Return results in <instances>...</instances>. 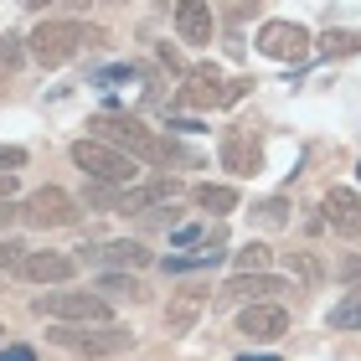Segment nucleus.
I'll return each mask as SVG.
<instances>
[{"label": "nucleus", "instance_id": "obj_1", "mask_svg": "<svg viewBox=\"0 0 361 361\" xmlns=\"http://www.w3.org/2000/svg\"><path fill=\"white\" fill-rule=\"evenodd\" d=\"M93 140L114 145V150H124L129 160H145V166H176V160H191L180 145H171L166 135H155V129H145L135 114H98V119H88Z\"/></svg>", "mask_w": 361, "mask_h": 361}, {"label": "nucleus", "instance_id": "obj_2", "mask_svg": "<svg viewBox=\"0 0 361 361\" xmlns=\"http://www.w3.org/2000/svg\"><path fill=\"white\" fill-rule=\"evenodd\" d=\"M104 42V31L98 26H83V21H42L31 31V57L42 62V68H68V62L83 52V47H98Z\"/></svg>", "mask_w": 361, "mask_h": 361}, {"label": "nucleus", "instance_id": "obj_3", "mask_svg": "<svg viewBox=\"0 0 361 361\" xmlns=\"http://www.w3.org/2000/svg\"><path fill=\"white\" fill-rule=\"evenodd\" d=\"M73 166L83 171L93 186H119V191L140 186V160H129L124 150H114V145L93 140V135L73 145Z\"/></svg>", "mask_w": 361, "mask_h": 361}, {"label": "nucleus", "instance_id": "obj_4", "mask_svg": "<svg viewBox=\"0 0 361 361\" xmlns=\"http://www.w3.org/2000/svg\"><path fill=\"white\" fill-rule=\"evenodd\" d=\"M47 341H52V346H62V351L88 356V361L119 356V351L135 346V336H129L124 325H52V331H47Z\"/></svg>", "mask_w": 361, "mask_h": 361}, {"label": "nucleus", "instance_id": "obj_5", "mask_svg": "<svg viewBox=\"0 0 361 361\" xmlns=\"http://www.w3.org/2000/svg\"><path fill=\"white\" fill-rule=\"evenodd\" d=\"M37 315L57 325H109V300L104 294H42Z\"/></svg>", "mask_w": 361, "mask_h": 361}, {"label": "nucleus", "instance_id": "obj_6", "mask_svg": "<svg viewBox=\"0 0 361 361\" xmlns=\"http://www.w3.org/2000/svg\"><path fill=\"white\" fill-rule=\"evenodd\" d=\"M253 47L264 57H274V62H305L315 42H310V31L300 21H264L258 37H253Z\"/></svg>", "mask_w": 361, "mask_h": 361}, {"label": "nucleus", "instance_id": "obj_7", "mask_svg": "<svg viewBox=\"0 0 361 361\" xmlns=\"http://www.w3.org/2000/svg\"><path fill=\"white\" fill-rule=\"evenodd\" d=\"M21 222H31V227H73L78 202L62 186H42V191H31V202L21 207Z\"/></svg>", "mask_w": 361, "mask_h": 361}, {"label": "nucleus", "instance_id": "obj_8", "mask_svg": "<svg viewBox=\"0 0 361 361\" xmlns=\"http://www.w3.org/2000/svg\"><path fill=\"white\" fill-rule=\"evenodd\" d=\"M180 104L186 109H227V83L217 62H202V68H186V83H180Z\"/></svg>", "mask_w": 361, "mask_h": 361}, {"label": "nucleus", "instance_id": "obj_9", "mask_svg": "<svg viewBox=\"0 0 361 361\" xmlns=\"http://www.w3.org/2000/svg\"><path fill=\"white\" fill-rule=\"evenodd\" d=\"M83 253V264H98V269H109V274H129V269H145L150 264V248L145 243H129V238H114V243H93V248H78Z\"/></svg>", "mask_w": 361, "mask_h": 361}, {"label": "nucleus", "instance_id": "obj_10", "mask_svg": "<svg viewBox=\"0 0 361 361\" xmlns=\"http://www.w3.org/2000/svg\"><path fill=\"white\" fill-rule=\"evenodd\" d=\"M186 191L176 176H155V180H140V186H129L124 196H119V212L129 217V212H140V217H150V212H160V207H171L176 196Z\"/></svg>", "mask_w": 361, "mask_h": 361}, {"label": "nucleus", "instance_id": "obj_11", "mask_svg": "<svg viewBox=\"0 0 361 361\" xmlns=\"http://www.w3.org/2000/svg\"><path fill=\"white\" fill-rule=\"evenodd\" d=\"M320 212H325V227H331L336 238H361V196L351 186H331Z\"/></svg>", "mask_w": 361, "mask_h": 361}, {"label": "nucleus", "instance_id": "obj_12", "mask_svg": "<svg viewBox=\"0 0 361 361\" xmlns=\"http://www.w3.org/2000/svg\"><path fill=\"white\" fill-rule=\"evenodd\" d=\"M222 248H227V227L217 222V227H212V233H207V238H202V243H196V248H191V253H171V258H166V274H191V269H212V264H222V258H227Z\"/></svg>", "mask_w": 361, "mask_h": 361}, {"label": "nucleus", "instance_id": "obj_13", "mask_svg": "<svg viewBox=\"0 0 361 361\" xmlns=\"http://www.w3.org/2000/svg\"><path fill=\"white\" fill-rule=\"evenodd\" d=\"M212 26H217V16H212V0H176V31L186 47H207L212 42Z\"/></svg>", "mask_w": 361, "mask_h": 361}, {"label": "nucleus", "instance_id": "obj_14", "mask_svg": "<svg viewBox=\"0 0 361 361\" xmlns=\"http://www.w3.org/2000/svg\"><path fill=\"white\" fill-rule=\"evenodd\" d=\"M222 166L233 176H258L264 150H258V140L248 135V129H227V135H222Z\"/></svg>", "mask_w": 361, "mask_h": 361}, {"label": "nucleus", "instance_id": "obj_15", "mask_svg": "<svg viewBox=\"0 0 361 361\" xmlns=\"http://www.w3.org/2000/svg\"><path fill=\"white\" fill-rule=\"evenodd\" d=\"M238 331L253 336V341H279V336L289 331V315H284L279 305H248V310L238 315Z\"/></svg>", "mask_w": 361, "mask_h": 361}, {"label": "nucleus", "instance_id": "obj_16", "mask_svg": "<svg viewBox=\"0 0 361 361\" xmlns=\"http://www.w3.org/2000/svg\"><path fill=\"white\" fill-rule=\"evenodd\" d=\"M78 274V258H68V253H31L26 258V274L21 279H31V284H68V279Z\"/></svg>", "mask_w": 361, "mask_h": 361}, {"label": "nucleus", "instance_id": "obj_17", "mask_svg": "<svg viewBox=\"0 0 361 361\" xmlns=\"http://www.w3.org/2000/svg\"><path fill=\"white\" fill-rule=\"evenodd\" d=\"M258 294H284V279H274V274H238V279H227L222 300H258Z\"/></svg>", "mask_w": 361, "mask_h": 361}, {"label": "nucleus", "instance_id": "obj_18", "mask_svg": "<svg viewBox=\"0 0 361 361\" xmlns=\"http://www.w3.org/2000/svg\"><path fill=\"white\" fill-rule=\"evenodd\" d=\"M191 196H196V207H202V212H217V217L238 207V191L233 186H212V180H207V186H196Z\"/></svg>", "mask_w": 361, "mask_h": 361}, {"label": "nucleus", "instance_id": "obj_19", "mask_svg": "<svg viewBox=\"0 0 361 361\" xmlns=\"http://www.w3.org/2000/svg\"><path fill=\"white\" fill-rule=\"evenodd\" d=\"M196 310H202V300H196V294H180V300L166 310V331H171V336H186L191 320H196Z\"/></svg>", "mask_w": 361, "mask_h": 361}, {"label": "nucleus", "instance_id": "obj_20", "mask_svg": "<svg viewBox=\"0 0 361 361\" xmlns=\"http://www.w3.org/2000/svg\"><path fill=\"white\" fill-rule=\"evenodd\" d=\"M98 294H104V300H140V279L135 274H104L98 279Z\"/></svg>", "mask_w": 361, "mask_h": 361}, {"label": "nucleus", "instance_id": "obj_21", "mask_svg": "<svg viewBox=\"0 0 361 361\" xmlns=\"http://www.w3.org/2000/svg\"><path fill=\"white\" fill-rule=\"evenodd\" d=\"M331 331H361V289H351L346 300H336V310H331Z\"/></svg>", "mask_w": 361, "mask_h": 361}, {"label": "nucleus", "instance_id": "obj_22", "mask_svg": "<svg viewBox=\"0 0 361 361\" xmlns=\"http://www.w3.org/2000/svg\"><path fill=\"white\" fill-rule=\"evenodd\" d=\"M356 52H361L356 31H325L320 37V57H356Z\"/></svg>", "mask_w": 361, "mask_h": 361}, {"label": "nucleus", "instance_id": "obj_23", "mask_svg": "<svg viewBox=\"0 0 361 361\" xmlns=\"http://www.w3.org/2000/svg\"><path fill=\"white\" fill-rule=\"evenodd\" d=\"M269 258H274L269 243H248L243 253H233V264H238V274H264V269H269Z\"/></svg>", "mask_w": 361, "mask_h": 361}, {"label": "nucleus", "instance_id": "obj_24", "mask_svg": "<svg viewBox=\"0 0 361 361\" xmlns=\"http://www.w3.org/2000/svg\"><path fill=\"white\" fill-rule=\"evenodd\" d=\"M26 258H31V248H26V243L0 238V274H26Z\"/></svg>", "mask_w": 361, "mask_h": 361}, {"label": "nucleus", "instance_id": "obj_25", "mask_svg": "<svg viewBox=\"0 0 361 361\" xmlns=\"http://www.w3.org/2000/svg\"><path fill=\"white\" fill-rule=\"evenodd\" d=\"M289 274L300 279V284H320V264H315V253H289Z\"/></svg>", "mask_w": 361, "mask_h": 361}, {"label": "nucleus", "instance_id": "obj_26", "mask_svg": "<svg viewBox=\"0 0 361 361\" xmlns=\"http://www.w3.org/2000/svg\"><path fill=\"white\" fill-rule=\"evenodd\" d=\"M258 222H264V227H284V222H289L284 196H269V202H258Z\"/></svg>", "mask_w": 361, "mask_h": 361}, {"label": "nucleus", "instance_id": "obj_27", "mask_svg": "<svg viewBox=\"0 0 361 361\" xmlns=\"http://www.w3.org/2000/svg\"><path fill=\"white\" fill-rule=\"evenodd\" d=\"M21 166H26V150H21V145H0V171L16 176Z\"/></svg>", "mask_w": 361, "mask_h": 361}, {"label": "nucleus", "instance_id": "obj_28", "mask_svg": "<svg viewBox=\"0 0 361 361\" xmlns=\"http://www.w3.org/2000/svg\"><path fill=\"white\" fill-rule=\"evenodd\" d=\"M21 47H26V42H21V37H11V31H6V42H0V62H6V68H21V57H26Z\"/></svg>", "mask_w": 361, "mask_h": 361}, {"label": "nucleus", "instance_id": "obj_29", "mask_svg": "<svg viewBox=\"0 0 361 361\" xmlns=\"http://www.w3.org/2000/svg\"><path fill=\"white\" fill-rule=\"evenodd\" d=\"M336 279H346V284H361V253L341 258V264H336Z\"/></svg>", "mask_w": 361, "mask_h": 361}, {"label": "nucleus", "instance_id": "obj_30", "mask_svg": "<svg viewBox=\"0 0 361 361\" xmlns=\"http://www.w3.org/2000/svg\"><path fill=\"white\" fill-rule=\"evenodd\" d=\"M202 238H207L202 227H176V248H196Z\"/></svg>", "mask_w": 361, "mask_h": 361}, {"label": "nucleus", "instance_id": "obj_31", "mask_svg": "<svg viewBox=\"0 0 361 361\" xmlns=\"http://www.w3.org/2000/svg\"><path fill=\"white\" fill-rule=\"evenodd\" d=\"M16 217H21V202H0V233H6Z\"/></svg>", "mask_w": 361, "mask_h": 361}, {"label": "nucleus", "instance_id": "obj_32", "mask_svg": "<svg viewBox=\"0 0 361 361\" xmlns=\"http://www.w3.org/2000/svg\"><path fill=\"white\" fill-rule=\"evenodd\" d=\"M0 361H37V356H31L26 346H6V351H0Z\"/></svg>", "mask_w": 361, "mask_h": 361}, {"label": "nucleus", "instance_id": "obj_33", "mask_svg": "<svg viewBox=\"0 0 361 361\" xmlns=\"http://www.w3.org/2000/svg\"><path fill=\"white\" fill-rule=\"evenodd\" d=\"M11 191H16V176L0 171V202H11Z\"/></svg>", "mask_w": 361, "mask_h": 361}, {"label": "nucleus", "instance_id": "obj_34", "mask_svg": "<svg viewBox=\"0 0 361 361\" xmlns=\"http://www.w3.org/2000/svg\"><path fill=\"white\" fill-rule=\"evenodd\" d=\"M238 361H279V356H253V351H243Z\"/></svg>", "mask_w": 361, "mask_h": 361}, {"label": "nucleus", "instance_id": "obj_35", "mask_svg": "<svg viewBox=\"0 0 361 361\" xmlns=\"http://www.w3.org/2000/svg\"><path fill=\"white\" fill-rule=\"evenodd\" d=\"M26 6H52V0H26Z\"/></svg>", "mask_w": 361, "mask_h": 361}, {"label": "nucleus", "instance_id": "obj_36", "mask_svg": "<svg viewBox=\"0 0 361 361\" xmlns=\"http://www.w3.org/2000/svg\"><path fill=\"white\" fill-rule=\"evenodd\" d=\"M356 180H361V166H356Z\"/></svg>", "mask_w": 361, "mask_h": 361}, {"label": "nucleus", "instance_id": "obj_37", "mask_svg": "<svg viewBox=\"0 0 361 361\" xmlns=\"http://www.w3.org/2000/svg\"><path fill=\"white\" fill-rule=\"evenodd\" d=\"M0 336H6V331H0Z\"/></svg>", "mask_w": 361, "mask_h": 361}]
</instances>
